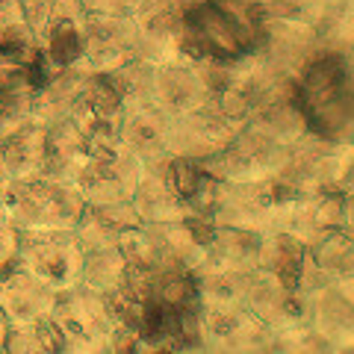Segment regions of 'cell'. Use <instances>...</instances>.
<instances>
[{
	"mask_svg": "<svg viewBox=\"0 0 354 354\" xmlns=\"http://www.w3.org/2000/svg\"><path fill=\"white\" fill-rule=\"evenodd\" d=\"M292 192L278 180V177H263V180H221L216 198L209 204L207 216L216 225L245 227L254 234H269L274 230V216L283 201H290Z\"/></svg>",
	"mask_w": 354,
	"mask_h": 354,
	"instance_id": "obj_6",
	"label": "cell"
},
{
	"mask_svg": "<svg viewBox=\"0 0 354 354\" xmlns=\"http://www.w3.org/2000/svg\"><path fill=\"white\" fill-rule=\"evenodd\" d=\"M3 351H15V354H50V351H62V339L57 325L48 319H36V322H21V325H9V337H6V348Z\"/></svg>",
	"mask_w": 354,
	"mask_h": 354,
	"instance_id": "obj_26",
	"label": "cell"
},
{
	"mask_svg": "<svg viewBox=\"0 0 354 354\" xmlns=\"http://www.w3.org/2000/svg\"><path fill=\"white\" fill-rule=\"evenodd\" d=\"M301 292V290H298ZM304 298V325L328 342V348L351 346V281H330L316 286Z\"/></svg>",
	"mask_w": 354,
	"mask_h": 354,
	"instance_id": "obj_14",
	"label": "cell"
},
{
	"mask_svg": "<svg viewBox=\"0 0 354 354\" xmlns=\"http://www.w3.org/2000/svg\"><path fill=\"white\" fill-rule=\"evenodd\" d=\"M130 204L136 209L142 225L174 221V218L189 216V207H186V201L171 180V160L142 165V174L136 180V189L130 195Z\"/></svg>",
	"mask_w": 354,
	"mask_h": 354,
	"instance_id": "obj_17",
	"label": "cell"
},
{
	"mask_svg": "<svg viewBox=\"0 0 354 354\" xmlns=\"http://www.w3.org/2000/svg\"><path fill=\"white\" fill-rule=\"evenodd\" d=\"M304 260H307V245L301 239H295L286 230H269V234H263L257 266L269 274H274L278 281H283L286 286H292V290H298Z\"/></svg>",
	"mask_w": 354,
	"mask_h": 354,
	"instance_id": "obj_23",
	"label": "cell"
},
{
	"mask_svg": "<svg viewBox=\"0 0 354 354\" xmlns=\"http://www.w3.org/2000/svg\"><path fill=\"white\" fill-rule=\"evenodd\" d=\"M6 337H9V319H6L3 310H0V351L6 348Z\"/></svg>",
	"mask_w": 354,
	"mask_h": 354,
	"instance_id": "obj_30",
	"label": "cell"
},
{
	"mask_svg": "<svg viewBox=\"0 0 354 354\" xmlns=\"http://www.w3.org/2000/svg\"><path fill=\"white\" fill-rule=\"evenodd\" d=\"M6 180H9V177L3 174V169H0V192H3V186H6Z\"/></svg>",
	"mask_w": 354,
	"mask_h": 354,
	"instance_id": "obj_31",
	"label": "cell"
},
{
	"mask_svg": "<svg viewBox=\"0 0 354 354\" xmlns=\"http://www.w3.org/2000/svg\"><path fill=\"white\" fill-rule=\"evenodd\" d=\"M266 15L254 0H189L180 15L186 59H239L260 50Z\"/></svg>",
	"mask_w": 354,
	"mask_h": 354,
	"instance_id": "obj_1",
	"label": "cell"
},
{
	"mask_svg": "<svg viewBox=\"0 0 354 354\" xmlns=\"http://www.w3.org/2000/svg\"><path fill=\"white\" fill-rule=\"evenodd\" d=\"M139 57V24L133 15H86L80 65L92 74H109Z\"/></svg>",
	"mask_w": 354,
	"mask_h": 354,
	"instance_id": "obj_11",
	"label": "cell"
},
{
	"mask_svg": "<svg viewBox=\"0 0 354 354\" xmlns=\"http://www.w3.org/2000/svg\"><path fill=\"white\" fill-rule=\"evenodd\" d=\"M263 234H254L245 227H230V225H213V234L204 242V260L218 269L230 272H248L257 266Z\"/></svg>",
	"mask_w": 354,
	"mask_h": 354,
	"instance_id": "obj_22",
	"label": "cell"
},
{
	"mask_svg": "<svg viewBox=\"0 0 354 354\" xmlns=\"http://www.w3.org/2000/svg\"><path fill=\"white\" fill-rule=\"evenodd\" d=\"M44 139H48V124L32 113L0 127V169L9 180H27L41 174Z\"/></svg>",
	"mask_w": 354,
	"mask_h": 354,
	"instance_id": "obj_15",
	"label": "cell"
},
{
	"mask_svg": "<svg viewBox=\"0 0 354 354\" xmlns=\"http://www.w3.org/2000/svg\"><path fill=\"white\" fill-rule=\"evenodd\" d=\"M139 0H80L86 15H133Z\"/></svg>",
	"mask_w": 354,
	"mask_h": 354,
	"instance_id": "obj_29",
	"label": "cell"
},
{
	"mask_svg": "<svg viewBox=\"0 0 354 354\" xmlns=\"http://www.w3.org/2000/svg\"><path fill=\"white\" fill-rule=\"evenodd\" d=\"M86 157H88V139L71 118H62V121L48 124L41 174L57 177V180L77 183V174H80Z\"/></svg>",
	"mask_w": 354,
	"mask_h": 354,
	"instance_id": "obj_21",
	"label": "cell"
},
{
	"mask_svg": "<svg viewBox=\"0 0 354 354\" xmlns=\"http://www.w3.org/2000/svg\"><path fill=\"white\" fill-rule=\"evenodd\" d=\"M242 307H248L254 316H260L269 330L292 328L304 322V298L298 290L286 286L274 274L260 266H254L245 278V298Z\"/></svg>",
	"mask_w": 354,
	"mask_h": 354,
	"instance_id": "obj_13",
	"label": "cell"
},
{
	"mask_svg": "<svg viewBox=\"0 0 354 354\" xmlns=\"http://www.w3.org/2000/svg\"><path fill=\"white\" fill-rule=\"evenodd\" d=\"M83 27L86 9L80 0H53L50 15L36 36V48L59 68L77 65L83 57Z\"/></svg>",
	"mask_w": 354,
	"mask_h": 354,
	"instance_id": "obj_20",
	"label": "cell"
},
{
	"mask_svg": "<svg viewBox=\"0 0 354 354\" xmlns=\"http://www.w3.org/2000/svg\"><path fill=\"white\" fill-rule=\"evenodd\" d=\"M18 263L59 292L80 283L83 248L74 227H30L18 230Z\"/></svg>",
	"mask_w": 354,
	"mask_h": 354,
	"instance_id": "obj_8",
	"label": "cell"
},
{
	"mask_svg": "<svg viewBox=\"0 0 354 354\" xmlns=\"http://www.w3.org/2000/svg\"><path fill=\"white\" fill-rule=\"evenodd\" d=\"M148 95L165 115H183L189 109L201 106L213 92H209L201 62L183 57L153 65Z\"/></svg>",
	"mask_w": 354,
	"mask_h": 354,
	"instance_id": "obj_12",
	"label": "cell"
},
{
	"mask_svg": "<svg viewBox=\"0 0 354 354\" xmlns=\"http://www.w3.org/2000/svg\"><path fill=\"white\" fill-rule=\"evenodd\" d=\"M139 174V157L121 139H95L88 142V157L77 174V189L86 204L130 201Z\"/></svg>",
	"mask_w": 354,
	"mask_h": 354,
	"instance_id": "obj_7",
	"label": "cell"
},
{
	"mask_svg": "<svg viewBox=\"0 0 354 354\" xmlns=\"http://www.w3.org/2000/svg\"><path fill=\"white\" fill-rule=\"evenodd\" d=\"M286 153H290L286 142L272 136L257 121H245V127H242L225 148L216 151L213 157H207V160H198V162L213 177H218V180L239 183V180L274 177L283 169Z\"/></svg>",
	"mask_w": 354,
	"mask_h": 354,
	"instance_id": "obj_5",
	"label": "cell"
},
{
	"mask_svg": "<svg viewBox=\"0 0 354 354\" xmlns=\"http://www.w3.org/2000/svg\"><path fill=\"white\" fill-rule=\"evenodd\" d=\"M319 53L316 27L295 24V21L281 18H266L263 24V41H260V57L274 65L281 74L295 77L301 65Z\"/></svg>",
	"mask_w": 354,
	"mask_h": 354,
	"instance_id": "obj_19",
	"label": "cell"
},
{
	"mask_svg": "<svg viewBox=\"0 0 354 354\" xmlns=\"http://www.w3.org/2000/svg\"><path fill=\"white\" fill-rule=\"evenodd\" d=\"M50 322L59 330L62 351H74V354L113 351V334L118 322L109 313L106 298L83 283H74L68 290L57 292Z\"/></svg>",
	"mask_w": 354,
	"mask_h": 354,
	"instance_id": "obj_4",
	"label": "cell"
},
{
	"mask_svg": "<svg viewBox=\"0 0 354 354\" xmlns=\"http://www.w3.org/2000/svg\"><path fill=\"white\" fill-rule=\"evenodd\" d=\"M307 263L330 281H351V227H330L307 245Z\"/></svg>",
	"mask_w": 354,
	"mask_h": 354,
	"instance_id": "obj_24",
	"label": "cell"
},
{
	"mask_svg": "<svg viewBox=\"0 0 354 354\" xmlns=\"http://www.w3.org/2000/svg\"><path fill=\"white\" fill-rule=\"evenodd\" d=\"M169 118L162 109L151 101H127L124 113H121V124H118V139L136 153L142 165L148 162H162L171 160L165 151V133H169Z\"/></svg>",
	"mask_w": 354,
	"mask_h": 354,
	"instance_id": "obj_18",
	"label": "cell"
},
{
	"mask_svg": "<svg viewBox=\"0 0 354 354\" xmlns=\"http://www.w3.org/2000/svg\"><path fill=\"white\" fill-rule=\"evenodd\" d=\"M124 257L118 245H101V248H86L83 266H80V283L88 290L109 295L124 278Z\"/></svg>",
	"mask_w": 354,
	"mask_h": 354,
	"instance_id": "obj_25",
	"label": "cell"
},
{
	"mask_svg": "<svg viewBox=\"0 0 354 354\" xmlns=\"http://www.w3.org/2000/svg\"><path fill=\"white\" fill-rule=\"evenodd\" d=\"M15 260H18V227L6 216V209L0 207V269L12 266Z\"/></svg>",
	"mask_w": 354,
	"mask_h": 354,
	"instance_id": "obj_28",
	"label": "cell"
},
{
	"mask_svg": "<svg viewBox=\"0 0 354 354\" xmlns=\"http://www.w3.org/2000/svg\"><path fill=\"white\" fill-rule=\"evenodd\" d=\"M245 127V121L227 113L213 95L201 106L189 109L183 115L169 118V133H165V151L169 157H189L207 160L221 151L236 133Z\"/></svg>",
	"mask_w": 354,
	"mask_h": 354,
	"instance_id": "obj_9",
	"label": "cell"
},
{
	"mask_svg": "<svg viewBox=\"0 0 354 354\" xmlns=\"http://www.w3.org/2000/svg\"><path fill=\"white\" fill-rule=\"evenodd\" d=\"M204 351H272V330L242 304H201Z\"/></svg>",
	"mask_w": 354,
	"mask_h": 354,
	"instance_id": "obj_10",
	"label": "cell"
},
{
	"mask_svg": "<svg viewBox=\"0 0 354 354\" xmlns=\"http://www.w3.org/2000/svg\"><path fill=\"white\" fill-rule=\"evenodd\" d=\"M292 104L310 133L330 142L351 136V57L319 50L292 77Z\"/></svg>",
	"mask_w": 354,
	"mask_h": 354,
	"instance_id": "obj_2",
	"label": "cell"
},
{
	"mask_svg": "<svg viewBox=\"0 0 354 354\" xmlns=\"http://www.w3.org/2000/svg\"><path fill=\"white\" fill-rule=\"evenodd\" d=\"M0 207L18 230L30 227H65L71 230L83 213V195L77 183L39 174L27 180H6L0 192Z\"/></svg>",
	"mask_w": 354,
	"mask_h": 354,
	"instance_id": "obj_3",
	"label": "cell"
},
{
	"mask_svg": "<svg viewBox=\"0 0 354 354\" xmlns=\"http://www.w3.org/2000/svg\"><path fill=\"white\" fill-rule=\"evenodd\" d=\"M53 301H57V290L27 272L18 260L0 269V310L6 313L9 325L48 319Z\"/></svg>",
	"mask_w": 354,
	"mask_h": 354,
	"instance_id": "obj_16",
	"label": "cell"
},
{
	"mask_svg": "<svg viewBox=\"0 0 354 354\" xmlns=\"http://www.w3.org/2000/svg\"><path fill=\"white\" fill-rule=\"evenodd\" d=\"M266 18L295 21V24L316 27L325 12V0H254Z\"/></svg>",
	"mask_w": 354,
	"mask_h": 354,
	"instance_id": "obj_27",
	"label": "cell"
}]
</instances>
